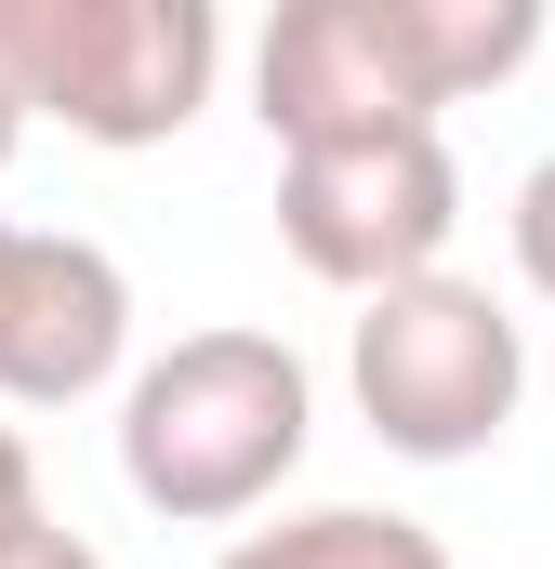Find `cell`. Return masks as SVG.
<instances>
[{
	"mask_svg": "<svg viewBox=\"0 0 555 569\" xmlns=\"http://www.w3.org/2000/svg\"><path fill=\"white\" fill-rule=\"evenodd\" d=\"M450 80L423 67L397 0H278L252 40V120L278 146H344V133H423Z\"/></svg>",
	"mask_w": 555,
	"mask_h": 569,
	"instance_id": "obj_5",
	"label": "cell"
},
{
	"mask_svg": "<svg viewBox=\"0 0 555 569\" xmlns=\"http://www.w3.org/2000/svg\"><path fill=\"white\" fill-rule=\"evenodd\" d=\"M317 437V385L278 331H185L120 385V477L172 530H239L291 490Z\"/></svg>",
	"mask_w": 555,
	"mask_h": 569,
	"instance_id": "obj_1",
	"label": "cell"
},
{
	"mask_svg": "<svg viewBox=\"0 0 555 569\" xmlns=\"http://www.w3.org/2000/svg\"><path fill=\"white\" fill-rule=\"evenodd\" d=\"M27 517H40V463H27V437L0 425V543H13Z\"/></svg>",
	"mask_w": 555,
	"mask_h": 569,
	"instance_id": "obj_11",
	"label": "cell"
},
{
	"mask_svg": "<svg viewBox=\"0 0 555 569\" xmlns=\"http://www.w3.org/2000/svg\"><path fill=\"white\" fill-rule=\"evenodd\" d=\"M212 569H450V543L423 517H384V503H304L278 530H239Z\"/></svg>",
	"mask_w": 555,
	"mask_h": 569,
	"instance_id": "obj_7",
	"label": "cell"
},
{
	"mask_svg": "<svg viewBox=\"0 0 555 569\" xmlns=\"http://www.w3.org/2000/svg\"><path fill=\"white\" fill-rule=\"evenodd\" d=\"M516 279L555 305V159L529 172V186H516Z\"/></svg>",
	"mask_w": 555,
	"mask_h": 569,
	"instance_id": "obj_9",
	"label": "cell"
},
{
	"mask_svg": "<svg viewBox=\"0 0 555 569\" xmlns=\"http://www.w3.org/2000/svg\"><path fill=\"white\" fill-rule=\"evenodd\" d=\"M0 569H107V557H93L80 530H53V517H27V530L0 543Z\"/></svg>",
	"mask_w": 555,
	"mask_h": 569,
	"instance_id": "obj_10",
	"label": "cell"
},
{
	"mask_svg": "<svg viewBox=\"0 0 555 569\" xmlns=\"http://www.w3.org/2000/svg\"><path fill=\"white\" fill-rule=\"evenodd\" d=\"M0 80L80 146H172L225 80V0H0Z\"/></svg>",
	"mask_w": 555,
	"mask_h": 569,
	"instance_id": "obj_2",
	"label": "cell"
},
{
	"mask_svg": "<svg viewBox=\"0 0 555 569\" xmlns=\"http://www.w3.org/2000/svg\"><path fill=\"white\" fill-rule=\"evenodd\" d=\"M13 146H27V107H13V80H0V172H13Z\"/></svg>",
	"mask_w": 555,
	"mask_h": 569,
	"instance_id": "obj_12",
	"label": "cell"
},
{
	"mask_svg": "<svg viewBox=\"0 0 555 569\" xmlns=\"http://www.w3.org/2000/svg\"><path fill=\"white\" fill-rule=\"evenodd\" d=\"M344 385H357V425L384 437L397 463H476L490 437L516 425V398H529V331L476 279L423 266V279L357 291Z\"/></svg>",
	"mask_w": 555,
	"mask_h": 569,
	"instance_id": "obj_3",
	"label": "cell"
},
{
	"mask_svg": "<svg viewBox=\"0 0 555 569\" xmlns=\"http://www.w3.org/2000/svg\"><path fill=\"white\" fill-rule=\"evenodd\" d=\"M450 226H463V159L450 133H344V146H278V239L291 266L331 291H384L450 266Z\"/></svg>",
	"mask_w": 555,
	"mask_h": 569,
	"instance_id": "obj_4",
	"label": "cell"
},
{
	"mask_svg": "<svg viewBox=\"0 0 555 569\" xmlns=\"http://www.w3.org/2000/svg\"><path fill=\"white\" fill-rule=\"evenodd\" d=\"M133 358V279L120 252L67 226H0V398L13 411H80Z\"/></svg>",
	"mask_w": 555,
	"mask_h": 569,
	"instance_id": "obj_6",
	"label": "cell"
},
{
	"mask_svg": "<svg viewBox=\"0 0 555 569\" xmlns=\"http://www.w3.org/2000/svg\"><path fill=\"white\" fill-rule=\"evenodd\" d=\"M397 13H411L423 67L450 80V107H463V93H503V80L543 53V27H555V0H397Z\"/></svg>",
	"mask_w": 555,
	"mask_h": 569,
	"instance_id": "obj_8",
	"label": "cell"
}]
</instances>
